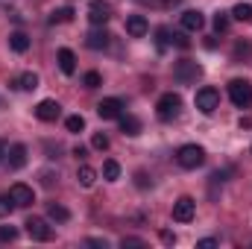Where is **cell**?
I'll return each mask as SVG.
<instances>
[{"instance_id":"obj_1","label":"cell","mask_w":252,"mask_h":249,"mask_svg":"<svg viewBox=\"0 0 252 249\" xmlns=\"http://www.w3.org/2000/svg\"><path fill=\"white\" fill-rule=\"evenodd\" d=\"M176 161H179V167H185V170H196V167H202V161H205V150H202L199 144H185V147L176 150Z\"/></svg>"},{"instance_id":"obj_2","label":"cell","mask_w":252,"mask_h":249,"mask_svg":"<svg viewBox=\"0 0 252 249\" xmlns=\"http://www.w3.org/2000/svg\"><path fill=\"white\" fill-rule=\"evenodd\" d=\"M179 109H182V97H179L176 91L161 94L158 103H156V115H158V121H173V118L179 115Z\"/></svg>"},{"instance_id":"obj_3","label":"cell","mask_w":252,"mask_h":249,"mask_svg":"<svg viewBox=\"0 0 252 249\" xmlns=\"http://www.w3.org/2000/svg\"><path fill=\"white\" fill-rule=\"evenodd\" d=\"M229 100L238 109H250L252 106V82L250 79H232L229 82Z\"/></svg>"},{"instance_id":"obj_4","label":"cell","mask_w":252,"mask_h":249,"mask_svg":"<svg viewBox=\"0 0 252 249\" xmlns=\"http://www.w3.org/2000/svg\"><path fill=\"white\" fill-rule=\"evenodd\" d=\"M193 106H196L202 115H214V112L220 109V91H217V88H211V85L199 88V91H196V97H193Z\"/></svg>"},{"instance_id":"obj_5","label":"cell","mask_w":252,"mask_h":249,"mask_svg":"<svg viewBox=\"0 0 252 249\" xmlns=\"http://www.w3.org/2000/svg\"><path fill=\"white\" fill-rule=\"evenodd\" d=\"M97 115H100L103 121H118V118L124 115V100H121V97H106V100H100V103H97Z\"/></svg>"},{"instance_id":"obj_6","label":"cell","mask_w":252,"mask_h":249,"mask_svg":"<svg viewBox=\"0 0 252 249\" xmlns=\"http://www.w3.org/2000/svg\"><path fill=\"white\" fill-rule=\"evenodd\" d=\"M173 76L182 82V85H188V82H196L199 76H202V64H196V62H176V67H173Z\"/></svg>"},{"instance_id":"obj_7","label":"cell","mask_w":252,"mask_h":249,"mask_svg":"<svg viewBox=\"0 0 252 249\" xmlns=\"http://www.w3.org/2000/svg\"><path fill=\"white\" fill-rule=\"evenodd\" d=\"M24 226H27V235H30L32 241H41V244H44V241L53 238V229H50L47 220H41V217H30Z\"/></svg>"},{"instance_id":"obj_8","label":"cell","mask_w":252,"mask_h":249,"mask_svg":"<svg viewBox=\"0 0 252 249\" xmlns=\"http://www.w3.org/2000/svg\"><path fill=\"white\" fill-rule=\"evenodd\" d=\"M193 214H196V202H193L190 196H179V199L173 202V220H176V223H190Z\"/></svg>"},{"instance_id":"obj_9","label":"cell","mask_w":252,"mask_h":249,"mask_svg":"<svg viewBox=\"0 0 252 249\" xmlns=\"http://www.w3.org/2000/svg\"><path fill=\"white\" fill-rule=\"evenodd\" d=\"M9 196H12L15 208H27V205H32V202H35V193H32V187L24 185V182H15V185L9 187Z\"/></svg>"},{"instance_id":"obj_10","label":"cell","mask_w":252,"mask_h":249,"mask_svg":"<svg viewBox=\"0 0 252 249\" xmlns=\"http://www.w3.org/2000/svg\"><path fill=\"white\" fill-rule=\"evenodd\" d=\"M59 115H62V106H59L56 100H41V103L35 106V118L44 121V124H53Z\"/></svg>"},{"instance_id":"obj_11","label":"cell","mask_w":252,"mask_h":249,"mask_svg":"<svg viewBox=\"0 0 252 249\" xmlns=\"http://www.w3.org/2000/svg\"><path fill=\"white\" fill-rule=\"evenodd\" d=\"M147 30H150V24H147L144 15H129V18H126V32H129L132 38H144Z\"/></svg>"},{"instance_id":"obj_12","label":"cell","mask_w":252,"mask_h":249,"mask_svg":"<svg viewBox=\"0 0 252 249\" xmlns=\"http://www.w3.org/2000/svg\"><path fill=\"white\" fill-rule=\"evenodd\" d=\"M56 62H59V70H62L64 76H73V70H76V53L70 47H62L56 53Z\"/></svg>"},{"instance_id":"obj_13","label":"cell","mask_w":252,"mask_h":249,"mask_svg":"<svg viewBox=\"0 0 252 249\" xmlns=\"http://www.w3.org/2000/svg\"><path fill=\"white\" fill-rule=\"evenodd\" d=\"M109 38H112V35H109V32L103 30V27H94V30L88 32L85 44H88L91 50H106V47H109Z\"/></svg>"},{"instance_id":"obj_14","label":"cell","mask_w":252,"mask_h":249,"mask_svg":"<svg viewBox=\"0 0 252 249\" xmlns=\"http://www.w3.org/2000/svg\"><path fill=\"white\" fill-rule=\"evenodd\" d=\"M182 27H185L188 32H199V30L205 27V18H202V12H196V9L182 12Z\"/></svg>"},{"instance_id":"obj_15","label":"cell","mask_w":252,"mask_h":249,"mask_svg":"<svg viewBox=\"0 0 252 249\" xmlns=\"http://www.w3.org/2000/svg\"><path fill=\"white\" fill-rule=\"evenodd\" d=\"M88 18H91V24H94V27H103V24L109 21V6H103L100 0H94V3H91V9H88Z\"/></svg>"},{"instance_id":"obj_16","label":"cell","mask_w":252,"mask_h":249,"mask_svg":"<svg viewBox=\"0 0 252 249\" xmlns=\"http://www.w3.org/2000/svg\"><path fill=\"white\" fill-rule=\"evenodd\" d=\"M24 164H27V147L24 144H12V150H9V167L21 170Z\"/></svg>"},{"instance_id":"obj_17","label":"cell","mask_w":252,"mask_h":249,"mask_svg":"<svg viewBox=\"0 0 252 249\" xmlns=\"http://www.w3.org/2000/svg\"><path fill=\"white\" fill-rule=\"evenodd\" d=\"M76 182L82 187H91L97 182V170L94 167H88V164H79V170H76Z\"/></svg>"},{"instance_id":"obj_18","label":"cell","mask_w":252,"mask_h":249,"mask_svg":"<svg viewBox=\"0 0 252 249\" xmlns=\"http://www.w3.org/2000/svg\"><path fill=\"white\" fill-rule=\"evenodd\" d=\"M47 217L56 220V223H67L70 220V211L64 205H59V202H47Z\"/></svg>"},{"instance_id":"obj_19","label":"cell","mask_w":252,"mask_h":249,"mask_svg":"<svg viewBox=\"0 0 252 249\" xmlns=\"http://www.w3.org/2000/svg\"><path fill=\"white\" fill-rule=\"evenodd\" d=\"M15 85H18L21 91H35V88H38V76H35L32 70H27V73H21V76L15 79Z\"/></svg>"},{"instance_id":"obj_20","label":"cell","mask_w":252,"mask_h":249,"mask_svg":"<svg viewBox=\"0 0 252 249\" xmlns=\"http://www.w3.org/2000/svg\"><path fill=\"white\" fill-rule=\"evenodd\" d=\"M9 47H12L15 53H27V50H30V38H27L24 32H12V35H9Z\"/></svg>"},{"instance_id":"obj_21","label":"cell","mask_w":252,"mask_h":249,"mask_svg":"<svg viewBox=\"0 0 252 249\" xmlns=\"http://www.w3.org/2000/svg\"><path fill=\"white\" fill-rule=\"evenodd\" d=\"M118 121H121V132H124V135H138V132H141L138 118H132V115H121Z\"/></svg>"},{"instance_id":"obj_22","label":"cell","mask_w":252,"mask_h":249,"mask_svg":"<svg viewBox=\"0 0 252 249\" xmlns=\"http://www.w3.org/2000/svg\"><path fill=\"white\" fill-rule=\"evenodd\" d=\"M50 21H53V24H67V21H73V9H70V6L53 9V12H50Z\"/></svg>"},{"instance_id":"obj_23","label":"cell","mask_w":252,"mask_h":249,"mask_svg":"<svg viewBox=\"0 0 252 249\" xmlns=\"http://www.w3.org/2000/svg\"><path fill=\"white\" fill-rule=\"evenodd\" d=\"M103 176H106L109 182H115V179H121V164H118L115 158H109V161L103 164Z\"/></svg>"},{"instance_id":"obj_24","label":"cell","mask_w":252,"mask_h":249,"mask_svg":"<svg viewBox=\"0 0 252 249\" xmlns=\"http://www.w3.org/2000/svg\"><path fill=\"white\" fill-rule=\"evenodd\" d=\"M232 18H238V21H252V3H238V6L232 9Z\"/></svg>"},{"instance_id":"obj_25","label":"cell","mask_w":252,"mask_h":249,"mask_svg":"<svg viewBox=\"0 0 252 249\" xmlns=\"http://www.w3.org/2000/svg\"><path fill=\"white\" fill-rule=\"evenodd\" d=\"M82 85H85V88H100V85H103V76H100L97 70H88V73L82 76Z\"/></svg>"},{"instance_id":"obj_26","label":"cell","mask_w":252,"mask_h":249,"mask_svg":"<svg viewBox=\"0 0 252 249\" xmlns=\"http://www.w3.org/2000/svg\"><path fill=\"white\" fill-rule=\"evenodd\" d=\"M64 126H67V132H82V129H85V118H82V115H70V118L64 121Z\"/></svg>"},{"instance_id":"obj_27","label":"cell","mask_w":252,"mask_h":249,"mask_svg":"<svg viewBox=\"0 0 252 249\" xmlns=\"http://www.w3.org/2000/svg\"><path fill=\"white\" fill-rule=\"evenodd\" d=\"M252 56V44L250 41H238L235 44V59H250Z\"/></svg>"},{"instance_id":"obj_28","label":"cell","mask_w":252,"mask_h":249,"mask_svg":"<svg viewBox=\"0 0 252 249\" xmlns=\"http://www.w3.org/2000/svg\"><path fill=\"white\" fill-rule=\"evenodd\" d=\"M214 30H217V32H226V30H229V15H226V12H217V15H214Z\"/></svg>"},{"instance_id":"obj_29","label":"cell","mask_w":252,"mask_h":249,"mask_svg":"<svg viewBox=\"0 0 252 249\" xmlns=\"http://www.w3.org/2000/svg\"><path fill=\"white\" fill-rule=\"evenodd\" d=\"M91 147H94V150H100V153H103V150H109V135L97 132V135L91 138Z\"/></svg>"},{"instance_id":"obj_30","label":"cell","mask_w":252,"mask_h":249,"mask_svg":"<svg viewBox=\"0 0 252 249\" xmlns=\"http://www.w3.org/2000/svg\"><path fill=\"white\" fill-rule=\"evenodd\" d=\"M15 238H18V229H15V226H0V241H3V244H6V241L12 244Z\"/></svg>"},{"instance_id":"obj_31","label":"cell","mask_w":252,"mask_h":249,"mask_svg":"<svg viewBox=\"0 0 252 249\" xmlns=\"http://www.w3.org/2000/svg\"><path fill=\"white\" fill-rule=\"evenodd\" d=\"M170 44H176L179 50H188V47H190V41L182 35V32H170Z\"/></svg>"},{"instance_id":"obj_32","label":"cell","mask_w":252,"mask_h":249,"mask_svg":"<svg viewBox=\"0 0 252 249\" xmlns=\"http://www.w3.org/2000/svg\"><path fill=\"white\" fill-rule=\"evenodd\" d=\"M12 208H15L12 196H0V217H9V214H12Z\"/></svg>"},{"instance_id":"obj_33","label":"cell","mask_w":252,"mask_h":249,"mask_svg":"<svg viewBox=\"0 0 252 249\" xmlns=\"http://www.w3.org/2000/svg\"><path fill=\"white\" fill-rule=\"evenodd\" d=\"M121 247H147V244H144V241H141V238H124V241H121Z\"/></svg>"},{"instance_id":"obj_34","label":"cell","mask_w":252,"mask_h":249,"mask_svg":"<svg viewBox=\"0 0 252 249\" xmlns=\"http://www.w3.org/2000/svg\"><path fill=\"white\" fill-rule=\"evenodd\" d=\"M211 247H217L214 238H202V241H196V249H211Z\"/></svg>"},{"instance_id":"obj_35","label":"cell","mask_w":252,"mask_h":249,"mask_svg":"<svg viewBox=\"0 0 252 249\" xmlns=\"http://www.w3.org/2000/svg\"><path fill=\"white\" fill-rule=\"evenodd\" d=\"M161 241H164V244H176V235H173V232H161Z\"/></svg>"},{"instance_id":"obj_36","label":"cell","mask_w":252,"mask_h":249,"mask_svg":"<svg viewBox=\"0 0 252 249\" xmlns=\"http://www.w3.org/2000/svg\"><path fill=\"white\" fill-rule=\"evenodd\" d=\"M88 247H109V244H106V241H100V238H91V241H88Z\"/></svg>"},{"instance_id":"obj_37","label":"cell","mask_w":252,"mask_h":249,"mask_svg":"<svg viewBox=\"0 0 252 249\" xmlns=\"http://www.w3.org/2000/svg\"><path fill=\"white\" fill-rule=\"evenodd\" d=\"M85 153H88L85 147H73V156H76V158H85Z\"/></svg>"},{"instance_id":"obj_38","label":"cell","mask_w":252,"mask_h":249,"mask_svg":"<svg viewBox=\"0 0 252 249\" xmlns=\"http://www.w3.org/2000/svg\"><path fill=\"white\" fill-rule=\"evenodd\" d=\"M0 158H3V144H0Z\"/></svg>"}]
</instances>
